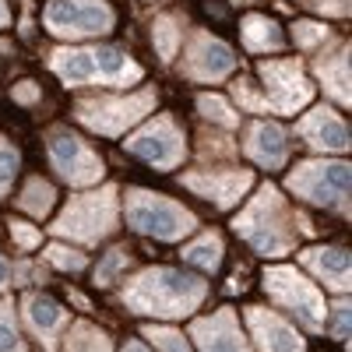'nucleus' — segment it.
Returning a JSON list of instances; mask_svg holds the SVG:
<instances>
[{
  "mask_svg": "<svg viewBox=\"0 0 352 352\" xmlns=\"http://www.w3.org/2000/svg\"><path fill=\"white\" fill-rule=\"evenodd\" d=\"M300 138L314 152H349V127L331 106H317L300 120Z\"/></svg>",
  "mask_w": 352,
  "mask_h": 352,
  "instance_id": "nucleus-17",
  "label": "nucleus"
},
{
  "mask_svg": "<svg viewBox=\"0 0 352 352\" xmlns=\"http://www.w3.org/2000/svg\"><path fill=\"white\" fill-rule=\"evenodd\" d=\"M285 184L303 201L320 204V208L335 204L342 215H349V162H300Z\"/></svg>",
  "mask_w": 352,
  "mask_h": 352,
  "instance_id": "nucleus-8",
  "label": "nucleus"
},
{
  "mask_svg": "<svg viewBox=\"0 0 352 352\" xmlns=\"http://www.w3.org/2000/svg\"><path fill=\"white\" fill-rule=\"evenodd\" d=\"M204 296L208 285L201 278L173 268H144L124 285V303L144 317H190Z\"/></svg>",
  "mask_w": 352,
  "mask_h": 352,
  "instance_id": "nucleus-1",
  "label": "nucleus"
},
{
  "mask_svg": "<svg viewBox=\"0 0 352 352\" xmlns=\"http://www.w3.org/2000/svg\"><path fill=\"white\" fill-rule=\"evenodd\" d=\"M46 152H50V162L56 169V176H60L64 184L71 187H92L102 180V159L88 148V144L64 131V127H53L46 134Z\"/></svg>",
  "mask_w": 352,
  "mask_h": 352,
  "instance_id": "nucleus-10",
  "label": "nucleus"
},
{
  "mask_svg": "<svg viewBox=\"0 0 352 352\" xmlns=\"http://www.w3.org/2000/svg\"><path fill=\"white\" fill-rule=\"evenodd\" d=\"M11 96H14V102L32 106V102H39V85H36V81H18V85L11 88Z\"/></svg>",
  "mask_w": 352,
  "mask_h": 352,
  "instance_id": "nucleus-38",
  "label": "nucleus"
},
{
  "mask_svg": "<svg viewBox=\"0 0 352 352\" xmlns=\"http://www.w3.org/2000/svg\"><path fill=\"white\" fill-rule=\"evenodd\" d=\"M155 88H141L131 96H96V99H78L74 102V116L96 134L116 138L127 127L141 124L144 116L155 109Z\"/></svg>",
  "mask_w": 352,
  "mask_h": 352,
  "instance_id": "nucleus-5",
  "label": "nucleus"
},
{
  "mask_svg": "<svg viewBox=\"0 0 352 352\" xmlns=\"http://www.w3.org/2000/svg\"><path fill=\"white\" fill-rule=\"evenodd\" d=\"M124 268H127V250H124V247H113V250L102 257V264H99L96 282H99V285H113L116 275H120Z\"/></svg>",
  "mask_w": 352,
  "mask_h": 352,
  "instance_id": "nucleus-32",
  "label": "nucleus"
},
{
  "mask_svg": "<svg viewBox=\"0 0 352 352\" xmlns=\"http://www.w3.org/2000/svg\"><path fill=\"white\" fill-rule=\"evenodd\" d=\"M243 152L264 166V169H278L285 166L289 159V141H285V131L272 120H254L250 131H247V141H243Z\"/></svg>",
  "mask_w": 352,
  "mask_h": 352,
  "instance_id": "nucleus-19",
  "label": "nucleus"
},
{
  "mask_svg": "<svg viewBox=\"0 0 352 352\" xmlns=\"http://www.w3.org/2000/svg\"><path fill=\"white\" fill-rule=\"evenodd\" d=\"M152 36H155V50H159V56H162V60H173L176 50H180V25H176V18H169V14L155 18Z\"/></svg>",
  "mask_w": 352,
  "mask_h": 352,
  "instance_id": "nucleus-27",
  "label": "nucleus"
},
{
  "mask_svg": "<svg viewBox=\"0 0 352 352\" xmlns=\"http://www.w3.org/2000/svg\"><path fill=\"white\" fill-rule=\"evenodd\" d=\"M335 338L342 342V345H349V300H338L335 303Z\"/></svg>",
  "mask_w": 352,
  "mask_h": 352,
  "instance_id": "nucleus-37",
  "label": "nucleus"
},
{
  "mask_svg": "<svg viewBox=\"0 0 352 352\" xmlns=\"http://www.w3.org/2000/svg\"><path fill=\"white\" fill-rule=\"evenodd\" d=\"M11 25V11H8V4L0 0V28H8Z\"/></svg>",
  "mask_w": 352,
  "mask_h": 352,
  "instance_id": "nucleus-40",
  "label": "nucleus"
},
{
  "mask_svg": "<svg viewBox=\"0 0 352 352\" xmlns=\"http://www.w3.org/2000/svg\"><path fill=\"white\" fill-rule=\"evenodd\" d=\"M21 310H25L28 331H32V335L46 345V352H53V349H56V338H60V331H64V324H67V310L56 303V300L43 296V292H28L25 303H21Z\"/></svg>",
  "mask_w": 352,
  "mask_h": 352,
  "instance_id": "nucleus-18",
  "label": "nucleus"
},
{
  "mask_svg": "<svg viewBox=\"0 0 352 352\" xmlns=\"http://www.w3.org/2000/svg\"><path fill=\"white\" fill-rule=\"evenodd\" d=\"M64 352H113V342L96 324L78 320V324L67 331V338H64Z\"/></svg>",
  "mask_w": 352,
  "mask_h": 352,
  "instance_id": "nucleus-24",
  "label": "nucleus"
},
{
  "mask_svg": "<svg viewBox=\"0 0 352 352\" xmlns=\"http://www.w3.org/2000/svg\"><path fill=\"white\" fill-rule=\"evenodd\" d=\"M180 184L201 197H208L219 208H232L254 184L250 169H194L187 176H180Z\"/></svg>",
  "mask_w": 352,
  "mask_h": 352,
  "instance_id": "nucleus-13",
  "label": "nucleus"
},
{
  "mask_svg": "<svg viewBox=\"0 0 352 352\" xmlns=\"http://www.w3.org/2000/svg\"><path fill=\"white\" fill-rule=\"evenodd\" d=\"M261 78H264V88H268L272 109H278L285 116L300 113L314 99V85L307 81V74H303V67L296 60H268V64H261Z\"/></svg>",
  "mask_w": 352,
  "mask_h": 352,
  "instance_id": "nucleus-12",
  "label": "nucleus"
},
{
  "mask_svg": "<svg viewBox=\"0 0 352 352\" xmlns=\"http://www.w3.org/2000/svg\"><path fill=\"white\" fill-rule=\"evenodd\" d=\"M127 152L144 159L155 169H176L184 159H187V141H184V131L176 127V120L169 113L155 116L152 124L138 127L131 138H127Z\"/></svg>",
  "mask_w": 352,
  "mask_h": 352,
  "instance_id": "nucleus-11",
  "label": "nucleus"
},
{
  "mask_svg": "<svg viewBox=\"0 0 352 352\" xmlns=\"http://www.w3.org/2000/svg\"><path fill=\"white\" fill-rule=\"evenodd\" d=\"M240 32H243V46L250 53H272V50L282 46V28L264 14H247Z\"/></svg>",
  "mask_w": 352,
  "mask_h": 352,
  "instance_id": "nucleus-22",
  "label": "nucleus"
},
{
  "mask_svg": "<svg viewBox=\"0 0 352 352\" xmlns=\"http://www.w3.org/2000/svg\"><path fill=\"white\" fill-rule=\"evenodd\" d=\"M197 113L204 116V120H212V124H219V127H236L240 124V116H236V109H232L222 96H215V92H204V96H197Z\"/></svg>",
  "mask_w": 352,
  "mask_h": 352,
  "instance_id": "nucleus-26",
  "label": "nucleus"
},
{
  "mask_svg": "<svg viewBox=\"0 0 352 352\" xmlns=\"http://www.w3.org/2000/svg\"><path fill=\"white\" fill-rule=\"evenodd\" d=\"M127 222L144 232V236H155V240H180L197 226V219L176 204L173 197H162V194H152V190H141V187H131L127 190Z\"/></svg>",
  "mask_w": 352,
  "mask_h": 352,
  "instance_id": "nucleus-6",
  "label": "nucleus"
},
{
  "mask_svg": "<svg viewBox=\"0 0 352 352\" xmlns=\"http://www.w3.org/2000/svg\"><path fill=\"white\" fill-rule=\"evenodd\" d=\"M303 268H310L324 285H331L335 292H345L352 289V275H349V254L342 247H310L303 250Z\"/></svg>",
  "mask_w": 352,
  "mask_h": 352,
  "instance_id": "nucleus-20",
  "label": "nucleus"
},
{
  "mask_svg": "<svg viewBox=\"0 0 352 352\" xmlns=\"http://www.w3.org/2000/svg\"><path fill=\"white\" fill-rule=\"evenodd\" d=\"M300 4L320 11V14H331V18H345L349 14V0H300Z\"/></svg>",
  "mask_w": 352,
  "mask_h": 352,
  "instance_id": "nucleus-36",
  "label": "nucleus"
},
{
  "mask_svg": "<svg viewBox=\"0 0 352 352\" xmlns=\"http://www.w3.org/2000/svg\"><path fill=\"white\" fill-rule=\"evenodd\" d=\"M43 261H50L56 272H85V254L81 250H71V247H64V243H50L46 250H43Z\"/></svg>",
  "mask_w": 352,
  "mask_h": 352,
  "instance_id": "nucleus-29",
  "label": "nucleus"
},
{
  "mask_svg": "<svg viewBox=\"0 0 352 352\" xmlns=\"http://www.w3.org/2000/svg\"><path fill=\"white\" fill-rule=\"evenodd\" d=\"M43 25L50 28V36L85 39V36H106L116 25V14L106 0H50L43 11Z\"/></svg>",
  "mask_w": 352,
  "mask_h": 352,
  "instance_id": "nucleus-9",
  "label": "nucleus"
},
{
  "mask_svg": "<svg viewBox=\"0 0 352 352\" xmlns=\"http://www.w3.org/2000/svg\"><path fill=\"white\" fill-rule=\"evenodd\" d=\"M8 226H11V236H14V243H18L21 250H36V247L43 243V232H39L36 226H28V222H18V219H11Z\"/></svg>",
  "mask_w": 352,
  "mask_h": 352,
  "instance_id": "nucleus-35",
  "label": "nucleus"
},
{
  "mask_svg": "<svg viewBox=\"0 0 352 352\" xmlns=\"http://www.w3.org/2000/svg\"><path fill=\"white\" fill-rule=\"evenodd\" d=\"M232 99H236L243 109H250V113H272V102L261 99L250 81H236V85H232Z\"/></svg>",
  "mask_w": 352,
  "mask_h": 352,
  "instance_id": "nucleus-33",
  "label": "nucleus"
},
{
  "mask_svg": "<svg viewBox=\"0 0 352 352\" xmlns=\"http://www.w3.org/2000/svg\"><path fill=\"white\" fill-rule=\"evenodd\" d=\"M190 335H194L201 352H250L247 338L240 331V320L229 307H222L212 317H197L190 324Z\"/></svg>",
  "mask_w": 352,
  "mask_h": 352,
  "instance_id": "nucleus-16",
  "label": "nucleus"
},
{
  "mask_svg": "<svg viewBox=\"0 0 352 352\" xmlns=\"http://www.w3.org/2000/svg\"><path fill=\"white\" fill-rule=\"evenodd\" d=\"M264 289H268V296L300 320L307 331H324V317H328V307H324V296H320V289L303 278L296 268H289V264H275V268L264 272Z\"/></svg>",
  "mask_w": 352,
  "mask_h": 352,
  "instance_id": "nucleus-7",
  "label": "nucleus"
},
{
  "mask_svg": "<svg viewBox=\"0 0 352 352\" xmlns=\"http://www.w3.org/2000/svg\"><path fill=\"white\" fill-rule=\"evenodd\" d=\"M144 338H148V342H155V345H159V352H190L187 338H184L180 331H173V328L148 324V328H144Z\"/></svg>",
  "mask_w": 352,
  "mask_h": 352,
  "instance_id": "nucleus-31",
  "label": "nucleus"
},
{
  "mask_svg": "<svg viewBox=\"0 0 352 352\" xmlns=\"http://www.w3.org/2000/svg\"><path fill=\"white\" fill-rule=\"evenodd\" d=\"M292 36H296V46L300 50H314L328 39V28L317 25V21H296L292 25Z\"/></svg>",
  "mask_w": 352,
  "mask_h": 352,
  "instance_id": "nucleus-34",
  "label": "nucleus"
},
{
  "mask_svg": "<svg viewBox=\"0 0 352 352\" xmlns=\"http://www.w3.org/2000/svg\"><path fill=\"white\" fill-rule=\"evenodd\" d=\"M120 219V204H116V187L106 184L92 194H74L67 201V208L56 215L53 222V236L64 240H78V243H99L102 236L116 229Z\"/></svg>",
  "mask_w": 352,
  "mask_h": 352,
  "instance_id": "nucleus-4",
  "label": "nucleus"
},
{
  "mask_svg": "<svg viewBox=\"0 0 352 352\" xmlns=\"http://www.w3.org/2000/svg\"><path fill=\"white\" fill-rule=\"evenodd\" d=\"M14 176H18V148L0 134V197H4L14 184Z\"/></svg>",
  "mask_w": 352,
  "mask_h": 352,
  "instance_id": "nucleus-30",
  "label": "nucleus"
},
{
  "mask_svg": "<svg viewBox=\"0 0 352 352\" xmlns=\"http://www.w3.org/2000/svg\"><path fill=\"white\" fill-rule=\"evenodd\" d=\"M124 352H148V345H141V342H127Z\"/></svg>",
  "mask_w": 352,
  "mask_h": 352,
  "instance_id": "nucleus-41",
  "label": "nucleus"
},
{
  "mask_svg": "<svg viewBox=\"0 0 352 352\" xmlns=\"http://www.w3.org/2000/svg\"><path fill=\"white\" fill-rule=\"evenodd\" d=\"M50 67L56 71L64 85H109V88H127L141 78V67L127 53L113 46H60L50 53Z\"/></svg>",
  "mask_w": 352,
  "mask_h": 352,
  "instance_id": "nucleus-3",
  "label": "nucleus"
},
{
  "mask_svg": "<svg viewBox=\"0 0 352 352\" xmlns=\"http://www.w3.org/2000/svg\"><path fill=\"white\" fill-rule=\"evenodd\" d=\"M8 282H11V268H8V261L0 257V292L8 289Z\"/></svg>",
  "mask_w": 352,
  "mask_h": 352,
  "instance_id": "nucleus-39",
  "label": "nucleus"
},
{
  "mask_svg": "<svg viewBox=\"0 0 352 352\" xmlns=\"http://www.w3.org/2000/svg\"><path fill=\"white\" fill-rule=\"evenodd\" d=\"M317 78H320V85H324V92L335 99V102H342V106H349V43H338V50L335 53H324L317 60Z\"/></svg>",
  "mask_w": 352,
  "mask_h": 352,
  "instance_id": "nucleus-21",
  "label": "nucleus"
},
{
  "mask_svg": "<svg viewBox=\"0 0 352 352\" xmlns=\"http://www.w3.org/2000/svg\"><path fill=\"white\" fill-rule=\"evenodd\" d=\"M247 328L254 335V345L261 352H307L300 331L289 324L285 317L264 307H247Z\"/></svg>",
  "mask_w": 352,
  "mask_h": 352,
  "instance_id": "nucleus-15",
  "label": "nucleus"
},
{
  "mask_svg": "<svg viewBox=\"0 0 352 352\" xmlns=\"http://www.w3.org/2000/svg\"><path fill=\"white\" fill-rule=\"evenodd\" d=\"M184 261L197 264V268L204 272H219V261H222V240L215 236V232H201V236L194 243L184 247Z\"/></svg>",
  "mask_w": 352,
  "mask_h": 352,
  "instance_id": "nucleus-25",
  "label": "nucleus"
},
{
  "mask_svg": "<svg viewBox=\"0 0 352 352\" xmlns=\"http://www.w3.org/2000/svg\"><path fill=\"white\" fill-rule=\"evenodd\" d=\"M232 67H236V56H232V50L208 36V32H194L190 39V50H187V64H184V74L194 78V81H222L232 74Z\"/></svg>",
  "mask_w": 352,
  "mask_h": 352,
  "instance_id": "nucleus-14",
  "label": "nucleus"
},
{
  "mask_svg": "<svg viewBox=\"0 0 352 352\" xmlns=\"http://www.w3.org/2000/svg\"><path fill=\"white\" fill-rule=\"evenodd\" d=\"M53 201H56V190H53V184L43 180V176H28V184L21 187V197H18L21 212H28L32 219H46Z\"/></svg>",
  "mask_w": 352,
  "mask_h": 352,
  "instance_id": "nucleus-23",
  "label": "nucleus"
},
{
  "mask_svg": "<svg viewBox=\"0 0 352 352\" xmlns=\"http://www.w3.org/2000/svg\"><path fill=\"white\" fill-rule=\"evenodd\" d=\"M0 352H28L14 328V303L0 300Z\"/></svg>",
  "mask_w": 352,
  "mask_h": 352,
  "instance_id": "nucleus-28",
  "label": "nucleus"
},
{
  "mask_svg": "<svg viewBox=\"0 0 352 352\" xmlns=\"http://www.w3.org/2000/svg\"><path fill=\"white\" fill-rule=\"evenodd\" d=\"M236 232L264 257H282L289 254L292 247H296L300 240V232L303 236H310V222L303 215H292L289 212V204L282 201V194L272 187V184H264L257 190V197L247 204V212L236 215Z\"/></svg>",
  "mask_w": 352,
  "mask_h": 352,
  "instance_id": "nucleus-2",
  "label": "nucleus"
}]
</instances>
